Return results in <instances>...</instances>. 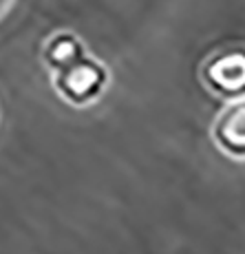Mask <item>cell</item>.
Wrapping results in <instances>:
<instances>
[{"label":"cell","instance_id":"obj_1","mask_svg":"<svg viewBox=\"0 0 245 254\" xmlns=\"http://www.w3.org/2000/svg\"><path fill=\"white\" fill-rule=\"evenodd\" d=\"M42 60L56 93L75 109L91 106L109 86V69L86 51L73 31H53L42 42Z\"/></svg>","mask_w":245,"mask_h":254},{"label":"cell","instance_id":"obj_2","mask_svg":"<svg viewBox=\"0 0 245 254\" xmlns=\"http://www.w3.org/2000/svg\"><path fill=\"white\" fill-rule=\"evenodd\" d=\"M203 86L225 102L245 97V47H217L203 58L199 69Z\"/></svg>","mask_w":245,"mask_h":254},{"label":"cell","instance_id":"obj_3","mask_svg":"<svg viewBox=\"0 0 245 254\" xmlns=\"http://www.w3.org/2000/svg\"><path fill=\"white\" fill-rule=\"evenodd\" d=\"M210 133L223 155L245 159V97L225 102L214 117Z\"/></svg>","mask_w":245,"mask_h":254},{"label":"cell","instance_id":"obj_4","mask_svg":"<svg viewBox=\"0 0 245 254\" xmlns=\"http://www.w3.org/2000/svg\"><path fill=\"white\" fill-rule=\"evenodd\" d=\"M16 4H18V0H0V22L16 9Z\"/></svg>","mask_w":245,"mask_h":254}]
</instances>
